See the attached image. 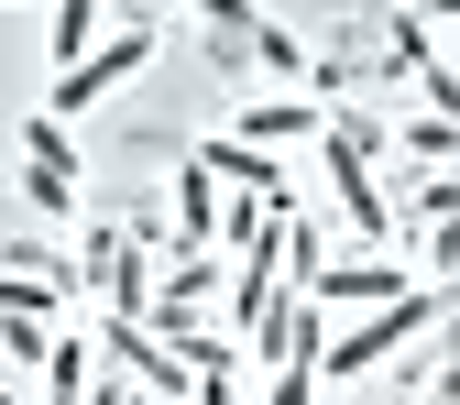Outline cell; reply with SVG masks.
I'll list each match as a JSON object with an SVG mask.
<instances>
[{
  "label": "cell",
  "instance_id": "8",
  "mask_svg": "<svg viewBox=\"0 0 460 405\" xmlns=\"http://www.w3.org/2000/svg\"><path fill=\"white\" fill-rule=\"evenodd\" d=\"M33 373H44V394H33V405H99V394H121V383H99V351H88V339H55Z\"/></svg>",
  "mask_w": 460,
  "mask_h": 405
},
{
  "label": "cell",
  "instance_id": "19",
  "mask_svg": "<svg viewBox=\"0 0 460 405\" xmlns=\"http://www.w3.org/2000/svg\"><path fill=\"white\" fill-rule=\"evenodd\" d=\"M0 405H33V394H22V383H0Z\"/></svg>",
  "mask_w": 460,
  "mask_h": 405
},
{
  "label": "cell",
  "instance_id": "9",
  "mask_svg": "<svg viewBox=\"0 0 460 405\" xmlns=\"http://www.w3.org/2000/svg\"><path fill=\"white\" fill-rule=\"evenodd\" d=\"M12 198H22L33 219H77L88 187H77V176H55V164H12Z\"/></svg>",
  "mask_w": 460,
  "mask_h": 405
},
{
  "label": "cell",
  "instance_id": "1",
  "mask_svg": "<svg viewBox=\"0 0 460 405\" xmlns=\"http://www.w3.org/2000/svg\"><path fill=\"white\" fill-rule=\"evenodd\" d=\"M438 318H449V285H406V296L362 307L351 329H329V339H318V383H351V373H373V362H394V351H417Z\"/></svg>",
  "mask_w": 460,
  "mask_h": 405
},
{
  "label": "cell",
  "instance_id": "4",
  "mask_svg": "<svg viewBox=\"0 0 460 405\" xmlns=\"http://www.w3.org/2000/svg\"><path fill=\"white\" fill-rule=\"evenodd\" d=\"M318 339H329V307L318 296H274V318L242 339V351H263V373H318Z\"/></svg>",
  "mask_w": 460,
  "mask_h": 405
},
{
  "label": "cell",
  "instance_id": "13",
  "mask_svg": "<svg viewBox=\"0 0 460 405\" xmlns=\"http://www.w3.org/2000/svg\"><path fill=\"white\" fill-rule=\"evenodd\" d=\"M406 154H417V164H438V176H449V154H460V121H406Z\"/></svg>",
  "mask_w": 460,
  "mask_h": 405
},
{
  "label": "cell",
  "instance_id": "6",
  "mask_svg": "<svg viewBox=\"0 0 460 405\" xmlns=\"http://www.w3.org/2000/svg\"><path fill=\"white\" fill-rule=\"evenodd\" d=\"M406 285H417L406 263H394V252H373V263H318V274H307V296L362 318V307H384V296H406Z\"/></svg>",
  "mask_w": 460,
  "mask_h": 405
},
{
  "label": "cell",
  "instance_id": "7",
  "mask_svg": "<svg viewBox=\"0 0 460 405\" xmlns=\"http://www.w3.org/2000/svg\"><path fill=\"white\" fill-rule=\"evenodd\" d=\"M318 121H329V110H318V99H296V88H285V99H242V110H230V132H242V143H263V154L307 143Z\"/></svg>",
  "mask_w": 460,
  "mask_h": 405
},
{
  "label": "cell",
  "instance_id": "10",
  "mask_svg": "<svg viewBox=\"0 0 460 405\" xmlns=\"http://www.w3.org/2000/svg\"><path fill=\"white\" fill-rule=\"evenodd\" d=\"M22 164H55V176H77V187H88V164H77V132L55 121V110H33V121H22Z\"/></svg>",
  "mask_w": 460,
  "mask_h": 405
},
{
  "label": "cell",
  "instance_id": "20",
  "mask_svg": "<svg viewBox=\"0 0 460 405\" xmlns=\"http://www.w3.org/2000/svg\"><path fill=\"white\" fill-rule=\"evenodd\" d=\"M384 12H406V0H384Z\"/></svg>",
  "mask_w": 460,
  "mask_h": 405
},
{
  "label": "cell",
  "instance_id": "18",
  "mask_svg": "<svg viewBox=\"0 0 460 405\" xmlns=\"http://www.w3.org/2000/svg\"><path fill=\"white\" fill-rule=\"evenodd\" d=\"M99 405H154V394H132V383H121V394H99Z\"/></svg>",
  "mask_w": 460,
  "mask_h": 405
},
{
  "label": "cell",
  "instance_id": "16",
  "mask_svg": "<svg viewBox=\"0 0 460 405\" xmlns=\"http://www.w3.org/2000/svg\"><path fill=\"white\" fill-rule=\"evenodd\" d=\"M198 12H208L230 44H252V33H263V12H252V0H198Z\"/></svg>",
  "mask_w": 460,
  "mask_h": 405
},
{
  "label": "cell",
  "instance_id": "12",
  "mask_svg": "<svg viewBox=\"0 0 460 405\" xmlns=\"http://www.w3.org/2000/svg\"><path fill=\"white\" fill-rule=\"evenodd\" d=\"M88 44H99V0H55V33H44V55H55V66H77Z\"/></svg>",
  "mask_w": 460,
  "mask_h": 405
},
{
  "label": "cell",
  "instance_id": "14",
  "mask_svg": "<svg viewBox=\"0 0 460 405\" xmlns=\"http://www.w3.org/2000/svg\"><path fill=\"white\" fill-rule=\"evenodd\" d=\"M252 55H263V66H274V77H307V44H296V33H285V22H263V33H252Z\"/></svg>",
  "mask_w": 460,
  "mask_h": 405
},
{
  "label": "cell",
  "instance_id": "17",
  "mask_svg": "<svg viewBox=\"0 0 460 405\" xmlns=\"http://www.w3.org/2000/svg\"><path fill=\"white\" fill-rule=\"evenodd\" d=\"M252 405H318V373H263Z\"/></svg>",
  "mask_w": 460,
  "mask_h": 405
},
{
  "label": "cell",
  "instance_id": "11",
  "mask_svg": "<svg viewBox=\"0 0 460 405\" xmlns=\"http://www.w3.org/2000/svg\"><path fill=\"white\" fill-rule=\"evenodd\" d=\"M176 230H187V252H208V230H219V187L198 164H176Z\"/></svg>",
  "mask_w": 460,
  "mask_h": 405
},
{
  "label": "cell",
  "instance_id": "5",
  "mask_svg": "<svg viewBox=\"0 0 460 405\" xmlns=\"http://www.w3.org/2000/svg\"><path fill=\"white\" fill-rule=\"evenodd\" d=\"M187 164H198L208 187H230V198H285V164H274L263 143H242V132H208Z\"/></svg>",
  "mask_w": 460,
  "mask_h": 405
},
{
  "label": "cell",
  "instance_id": "15",
  "mask_svg": "<svg viewBox=\"0 0 460 405\" xmlns=\"http://www.w3.org/2000/svg\"><path fill=\"white\" fill-rule=\"evenodd\" d=\"M0 351H12V362H44V351H55V329H44V318H22V307H12V318H0Z\"/></svg>",
  "mask_w": 460,
  "mask_h": 405
},
{
  "label": "cell",
  "instance_id": "3",
  "mask_svg": "<svg viewBox=\"0 0 460 405\" xmlns=\"http://www.w3.org/2000/svg\"><path fill=\"white\" fill-rule=\"evenodd\" d=\"M88 351H99L110 373H132V394H154V405H187V383H198V373H187L176 351H164V339H154L143 318H121V307H110V329L88 339Z\"/></svg>",
  "mask_w": 460,
  "mask_h": 405
},
{
  "label": "cell",
  "instance_id": "2",
  "mask_svg": "<svg viewBox=\"0 0 460 405\" xmlns=\"http://www.w3.org/2000/svg\"><path fill=\"white\" fill-rule=\"evenodd\" d=\"M143 66H154V33H99L77 66H55V99H44V110H55V121H77V110H99L110 88H132Z\"/></svg>",
  "mask_w": 460,
  "mask_h": 405
}]
</instances>
